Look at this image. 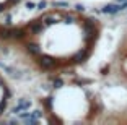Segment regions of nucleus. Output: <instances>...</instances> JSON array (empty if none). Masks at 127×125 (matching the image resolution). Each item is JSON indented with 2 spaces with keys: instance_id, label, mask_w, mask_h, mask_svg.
Returning <instances> with one entry per match:
<instances>
[{
  "instance_id": "f257e3e1",
  "label": "nucleus",
  "mask_w": 127,
  "mask_h": 125,
  "mask_svg": "<svg viewBox=\"0 0 127 125\" xmlns=\"http://www.w3.org/2000/svg\"><path fill=\"white\" fill-rule=\"evenodd\" d=\"M122 10V5L119 3H109L106 7L101 8V13H106V15H114V13H119Z\"/></svg>"
},
{
  "instance_id": "f03ea898",
  "label": "nucleus",
  "mask_w": 127,
  "mask_h": 125,
  "mask_svg": "<svg viewBox=\"0 0 127 125\" xmlns=\"http://www.w3.org/2000/svg\"><path fill=\"white\" fill-rule=\"evenodd\" d=\"M39 65L42 68H54L57 65V62L54 59H51V57H47V55H42L41 59H39Z\"/></svg>"
},
{
  "instance_id": "7ed1b4c3",
  "label": "nucleus",
  "mask_w": 127,
  "mask_h": 125,
  "mask_svg": "<svg viewBox=\"0 0 127 125\" xmlns=\"http://www.w3.org/2000/svg\"><path fill=\"white\" fill-rule=\"evenodd\" d=\"M44 23H42V20H41V23H31L30 25V33L31 34H37V33H41L42 29H44Z\"/></svg>"
},
{
  "instance_id": "20e7f679",
  "label": "nucleus",
  "mask_w": 127,
  "mask_h": 125,
  "mask_svg": "<svg viewBox=\"0 0 127 125\" xmlns=\"http://www.w3.org/2000/svg\"><path fill=\"white\" fill-rule=\"evenodd\" d=\"M86 57H88V50H80L78 54L73 57V62L75 63H83L86 60Z\"/></svg>"
},
{
  "instance_id": "39448f33",
  "label": "nucleus",
  "mask_w": 127,
  "mask_h": 125,
  "mask_svg": "<svg viewBox=\"0 0 127 125\" xmlns=\"http://www.w3.org/2000/svg\"><path fill=\"white\" fill-rule=\"evenodd\" d=\"M26 50L30 52V54H33V55H39L41 54V47L37 44H34V42H30V44L26 46Z\"/></svg>"
},
{
  "instance_id": "423d86ee",
  "label": "nucleus",
  "mask_w": 127,
  "mask_h": 125,
  "mask_svg": "<svg viewBox=\"0 0 127 125\" xmlns=\"http://www.w3.org/2000/svg\"><path fill=\"white\" fill-rule=\"evenodd\" d=\"M26 36V33L23 29H13L11 31V37H15V39H21V37Z\"/></svg>"
},
{
  "instance_id": "0eeeda50",
  "label": "nucleus",
  "mask_w": 127,
  "mask_h": 125,
  "mask_svg": "<svg viewBox=\"0 0 127 125\" xmlns=\"http://www.w3.org/2000/svg\"><path fill=\"white\" fill-rule=\"evenodd\" d=\"M18 106L21 107V110H28L31 107V101H26V99H20Z\"/></svg>"
},
{
  "instance_id": "6e6552de",
  "label": "nucleus",
  "mask_w": 127,
  "mask_h": 125,
  "mask_svg": "<svg viewBox=\"0 0 127 125\" xmlns=\"http://www.w3.org/2000/svg\"><path fill=\"white\" fill-rule=\"evenodd\" d=\"M42 21H44L46 26H51V25H54V23H56V18H54L52 15H47V16H44V18H42Z\"/></svg>"
},
{
  "instance_id": "1a4fd4ad",
  "label": "nucleus",
  "mask_w": 127,
  "mask_h": 125,
  "mask_svg": "<svg viewBox=\"0 0 127 125\" xmlns=\"http://www.w3.org/2000/svg\"><path fill=\"white\" fill-rule=\"evenodd\" d=\"M52 86L56 89L62 88V86H64V80H62V78H56V80H54V83H52Z\"/></svg>"
},
{
  "instance_id": "9d476101",
  "label": "nucleus",
  "mask_w": 127,
  "mask_h": 125,
  "mask_svg": "<svg viewBox=\"0 0 127 125\" xmlns=\"http://www.w3.org/2000/svg\"><path fill=\"white\" fill-rule=\"evenodd\" d=\"M11 36V31H8V29H0V37L2 39H7V37H10Z\"/></svg>"
},
{
  "instance_id": "9b49d317",
  "label": "nucleus",
  "mask_w": 127,
  "mask_h": 125,
  "mask_svg": "<svg viewBox=\"0 0 127 125\" xmlns=\"http://www.w3.org/2000/svg\"><path fill=\"white\" fill-rule=\"evenodd\" d=\"M5 109H7V98H5V99L2 101V102H0V115H2V114L5 112Z\"/></svg>"
},
{
  "instance_id": "f8f14e48",
  "label": "nucleus",
  "mask_w": 127,
  "mask_h": 125,
  "mask_svg": "<svg viewBox=\"0 0 127 125\" xmlns=\"http://www.w3.org/2000/svg\"><path fill=\"white\" fill-rule=\"evenodd\" d=\"M44 106L47 107V109H51V107H52V98H51V96L44 99Z\"/></svg>"
},
{
  "instance_id": "ddd939ff",
  "label": "nucleus",
  "mask_w": 127,
  "mask_h": 125,
  "mask_svg": "<svg viewBox=\"0 0 127 125\" xmlns=\"http://www.w3.org/2000/svg\"><path fill=\"white\" fill-rule=\"evenodd\" d=\"M46 7H47V2H46V0H42V2L37 3V8H39V10H44Z\"/></svg>"
},
{
  "instance_id": "4468645a",
  "label": "nucleus",
  "mask_w": 127,
  "mask_h": 125,
  "mask_svg": "<svg viewBox=\"0 0 127 125\" xmlns=\"http://www.w3.org/2000/svg\"><path fill=\"white\" fill-rule=\"evenodd\" d=\"M73 21H75L73 16H65V18H64V23H67V25H70V23H73Z\"/></svg>"
},
{
  "instance_id": "2eb2a0df",
  "label": "nucleus",
  "mask_w": 127,
  "mask_h": 125,
  "mask_svg": "<svg viewBox=\"0 0 127 125\" xmlns=\"http://www.w3.org/2000/svg\"><path fill=\"white\" fill-rule=\"evenodd\" d=\"M54 7H68L67 2H54Z\"/></svg>"
},
{
  "instance_id": "dca6fc26",
  "label": "nucleus",
  "mask_w": 127,
  "mask_h": 125,
  "mask_svg": "<svg viewBox=\"0 0 127 125\" xmlns=\"http://www.w3.org/2000/svg\"><path fill=\"white\" fill-rule=\"evenodd\" d=\"M75 10H77V11H80V13H82V11H85V7H83L82 3H77V5H75Z\"/></svg>"
},
{
  "instance_id": "f3484780",
  "label": "nucleus",
  "mask_w": 127,
  "mask_h": 125,
  "mask_svg": "<svg viewBox=\"0 0 127 125\" xmlns=\"http://www.w3.org/2000/svg\"><path fill=\"white\" fill-rule=\"evenodd\" d=\"M31 115H33V114H31V112H21V114H20V117H21V119H25V120H26V119H28V117H31Z\"/></svg>"
},
{
  "instance_id": "a211bd4d",
  "label": "nucleus",
  "mask_w": 127,
  "mask_h": 125,
  "mask_svg": "<svg viewBox=\"0 0 127 125\" xmlns=\"http://www.w3.org/2000/svg\"><path fill=\"white\" fill-rule=\"evenodd\" d=\"M37 5L36 3H33V2H26V8L28 10H33V8H36Z\"/></svg>"
},
{
  "instance_id": "6ab92c4d",
  "label": "nucleus",
  "mask_w": 127,
  "mask_h": 125,
  "mask_svg": "<svg viewBox=\"0 0 127 125\" xmlns=\"http://www.w3.org/2000/svg\"><path fill=\"white\" fill-rule=\"evenodd\" d=\"M33 115H34L36 119H39V117L42 115V112H41V110H33Z\"/></svg>"
},
{
  "instance_id": "aec40b11",
  "label": "nucleus",
  "mask_w": 127,
  "mask_h": 125,
  "mask_svg": "<svg viewBox=\"0 0 127 125\" xmlns=\"http://www.w3.org/2000/svg\"><path fill=\"white\" fill-rule=\"evenodd\" d=\"M5 25H7V26L11 25V16H7V20H5Z\"/></svg>"
},
{
  "instance_id": "412c9836",
  "label": "nucleus",
  "mask_w": 127,
  "mask_h": 125,
  "mask_svg": "<svg viewBox=\"0 0 127 125\" xmlns=\"http://www.w3.org/2000/svg\"><path fill=\"white\" fill-rule=\"evenodd\" d=\"M108 72H109V67H104V68L101 70V73H103V75H108Z\"/></svg>"
},
{
  "instance_id": "4be33fe9",
  "label": "nucleus",
  "mask_w": 127,
  "mask_h": 125,
  "mask_svg": "<svg viewBox=\"0 0 127 125\" xmlns=\"http://www.w3.org/2000/svg\"><path fill=\"white\" fill-rule=\"evenodd\" d=\"M121 5H122V10H127V0H124Z\"/></svg>"
},
{
  "instance_id": "5701e85b",
  "label": "nucleus",
  "mask_w": 127,
  "mask_h": 125,
  "mask_svg": "<svg viewBox=\"0 0 127 125\" xmlns=\"http://www.w3.org/2000/svg\"><path fill=\"white\" fill-rule=\"evenodd\" d=\"M11 3H18V2H21V0H10Z\"/></svg>"
},
{
  "instance_id": "b1692460",
  "label": "nucleus",
  "mask_w": 127,
  "mask_h": 125,
  "mask_svg": "<svg viewBox=\"0 0 127 125\" xmlns=\"http://www.w3.org/2000/svg\"><path fill=\"white\" fill-rule=\"evenodd\" d=\"M5 10V8H3V5H0V11H3Z\"/></svg>"
}]
</instances>
